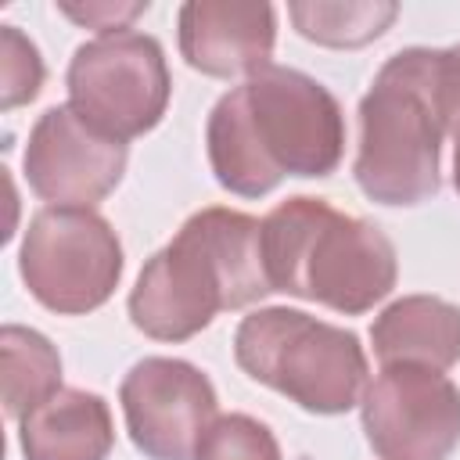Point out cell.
<instances>
[{"instance_id": "5bb4252c", "label": "cell", "mask_w": 460, "mask_h": 460, "mask_svg": "<svg viewBox=\"0 0 460 460\" xmlns=\"http://www.w3.org/2000/svg\"><path fill=\"white\" fill-rule=\"evenodd\" d=\"M205 140H208L212 172L226 190H234L241 198H259V194H270L280 183L270 172V165L262 162L259 147H255V137H252L248 115H244L241 86H234L230 93H223L216 101V108L208 115Z\"/></svg>"}, {"instance_id": "9c48e42d", "label": "cell", "mask_w": 460, "mask_h": 460, "mask_svg": "<svg viewBox=\"0 0 460 460\" xmlns=\"http://www.w3.org/2000/svg\"><path fill=\"white\" fill-rule=\"evenodd\" d=\"M119 399L129 438L151 460H190L216 420L212 381L198 367L169 356L140 359L126 374Z\"/></svg>"}, {"instance_id": "ba28073f", "label": "cell", "mask_w": 460, "mask_h": 460, "mask_svg": "<svg viewBox=\"0 0 460 460\" xmlns=\"http://www.w3.org/2000/svg\"><path fill=\"white\" fill-rule=\"evenodd\" d=\"M363 431L381 460H446L460 442V388L435 367L392 363L363 392Z\"/></svg>"}, {"instance_id": "2e32d148", "label": "cell", "mask_w": 460, "mask_h": 460, "mask_svg": "<svg viewBox=\"0 0 460 460\" xmlns=\"http://www.w3.org/2000/svg\"><path fill=\"white\" fill-rule=\"evenodd\" d=\"M288 14L305 40H316L323 47H359V43L377 40L392 25L399 7L385 4V0H374V4H291Z\"/></svg>"}, {"instance_id": "9a60e30c", "label": "cell", "mask_w": 460, "mask_h": 460, "mask_svg": "<svg viewBox=\"0 0 460 460\" xmlns=\"http://www.w3.org/2000/svg\"><path fill=\"white\" fill-rule=\"evenodd\" d=\"M0 374H4V410L22 420L40 402H47L61 385L58 349L29 327L7 323L0 331Z\"/></svg>"}, {"instance_id": "7c38bea8", "label": "cell", "mask_w": 460, "mask_h": 460, "mask_svg": "<svg viewBox=\"0 0 460 460\" xmlns=\"http://www.w3.org/2000/svg\"><path fill=\"white\" fill-rule=\"evenodd\" d=\"M18 438L25 460H104L115 431L101 395L58 388L47 402L22 417Z\"/></svg>"}, {"instance_id": "3957f363", "label": "cell", "mask_w": 460, "mask_h": 460, "mask_svg": "<svg viewBox=\"0 0 460 460\" xmlns=\"http://www.w3.org/2000/svg\"><path fill=\"white\" fill-rule=\"evenodd\" d=\"M262 262L273 291L338 313H367L395 288V248L367 219L323 198H288L262 219Z\"/></svg>"}, {"instance_id": "52a82bcc", "label": "cell", "mask_w": 460, "mask_h": 460, "mask_svg": "<svg viewBox=\"0 0 460 460\" xmlns=\"http://www.w3.org/2000/svg\"><path fill=\"white\" fill-rule=\"evenodd\" d=\"M122 273V244L93 208L50 205L22 241V280L54 313H90L108 302Z\"/></svg>"}, {"instance_id": "ac0fdd59", "label": "cell", "mask_w": 460, "mask_h": 460, "mask_svg": "<svg viewBox=\"0 0 460 460\" xmlns=\"http://www.w3.org/2000/svg\"><path fill=\"white\" fill-rule=\"evenodd\" d=\"M40 86H43L40 50L14 25H0V108L11 111L32 101Z\"/></svg>"}, {"instance_id": "7a4b0ae2", "label": "cell", "mask_w": 460, "mask_h": 460, "mask_svg": "<svg viewBox=\"0 0 460 460\" xmlns=\"http://www.w3.org/2000/svg\"><path fill=\"white\" fill-rule=\"evenodd\" d=\"M262 262V223L234 208H201L151 255L129 295L133 323L158 341H183L223 309L270 295Z\"/></svg>"}, {"instance_id": "44dd1931", "label": "cell", "mask_w": 460, "mask_h": 460, "mask_svg": "<svg viewBox=\"0 0 460 460\" xmlns=\"http://www.w3.org/2000/svg\"><path fill=\"white\" fill-rule=\"evenodd\" d=\"M453 50H456V61H460V47H453Z\"/></svg>"}, {"instance_id": "8fae6325", "label": "cell", "mask_w": 460, "mask_h": 460, "mask_svg": "<svg viewBox=\"0 0 460 460\" xmlns=\"http://www.w3.org/2000/svg\"><path fill=\"white\" fill-rule=\"evenodd\" d=\"M277 22L270 4L190 0L180 7V50L205 75H255L270 65Z\"/></svg>"}, {"instance_id": "8992f818", "label": "cell", "mask_w": 460, "mask_h": 460, "mask_svg": "<svg viewBox=\"0 0 460 460\" xmlns=\"http://www.w3.org/2000/svg\"><path fill=\"white\" fill-rule=\"evenodd\" d=\"M72 111L111 140L158 126L169 104V68L155 36L122 29L83 43L68 65Z\"/></svg>"}, {"instance_id": "d6986e66", "label": "cell", "mask_w": 460, "mask_h": 460, "mask_svg": "<svg viewBox=\"0 0 460 460\" xmlns=\"http://www.w3.org/2000/svg\"><path fill=\"white\" fill-rule=\"evenodd\" d=\"M144 11H147V4H61V14H68L72 22H79L86 29H101L104 36L129 29V22Z\"/></svg>"}, {"instance_id": "5b68a950", "label": "cell", "mask_w": 460, "mask_h": 460, "mask_svg": "<svg viewBox=\"0 0 460 460\" xmlns=\"http://www.w3.org/2000/svg\"><path fill=\"white\" fill-rule=\"evenodd\" d=\"M241 97L255 147L277 180L338 169L345 119L323 83L298 68L266 65L241 83Z\"/></svg>"}, {"instance_id": "30bf717a", "label": "cell", "mask_w": 460, "mask_h": 460, "mask_svg": "<svg viewBox=\"0 0 460 460\" xmlns=\"http://www.w3.org/2000/svg\"><path fill=\"white\" fill-rule=\"evenodd\" d=\"M126 169V144L86 126L72 104L47 108L29 133L25 176L29 187L61 205L90 208L115 190Z\"/></svg>"}, {"instance_id": "277c9868", "label": "cell", "mask_w": 460, "mask_h": 460, "mask_svg": "<svg viewBox=\"0 0 460 460\" xmlns=\"http://www.w3.org/2000/svg\"><path fill=\"white\" fill-rule=\"evenodd\" d=\"M234 356L255 381L309 413H345L367 392V356L352 331L298 309H259L241 320Z\"/></svg>"}, {"instance_id": "e0dca14e", "label": "cell", "mask_w": 460, "mask_h": 460, "mask_svg": "<svg viewBox=\"0 0 460 460\" xmlns=\"http://www.w3.org/2000/svg\"><path fill=\"white\" fill-rule=\"evenodd\" d=\"M194 460H280V446L266 424L248 413H226L208 424Z\"/></svg>"}, {"instance_id": "ffe728a7", "label": "cell", "mask_w": 460, "mask_h": 460, "mask_svg": "<svg viewBox=\"0 0 460 460\" xmlns=\"http://www.w3.org/2000/svg\"><path fill=\"white\" fill-rule=\"evenodd\" d=\"M453 144H456V155H453V180H456V190H460V126L453 129Z\"/></svg>"}, {"instance_id": "6da1fadb", "label": "cell", "mask_w": 460, "mask_h": 460, "mask_svg": "<svg viewBox=\"0 0 460 460\" xmlns=\"http://www.w3.org/2000/svg\"><path fill=\"white\" fill-rule=\"evenodd\" d=\"M460 126L456 50L410 47L385 61L359 101L356 183L381 205H417L438 190L446 133Z\"/></svg>"}, {"instance_id": "4fadbf2b", "label": "cell", "mask_w": 460, "mask_h": 460, "mask_svg": "<svg viewBox=\"0 0 460 460\" xmlns=\"http://www.w3.org/2000/svg\"><path fill=\"white\" fill-rule=\"evenodd\" d=\"M370 338L385 367L417 363L446 370L460 359V309L435 295H406L374 320Z\"/></svg>"}]
</instances>
